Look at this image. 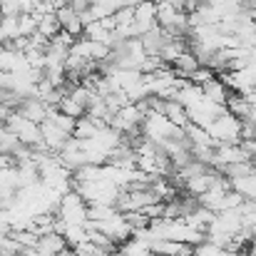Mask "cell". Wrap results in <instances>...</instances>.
I'll return each mask as SVG.
<instances>
[{"mask_svg": "<svg viewBox=\"0 0 256 256\" xmlns=\"http://www.w3.org/2000/svg\"><path fill=\"white\" fill-rule=\"evenodd\" d=\"M87 209H90V204L72 189V192H68V194L60 199L55 214H58L65 224H70V226H87V222H90Z\"/></svg>", "mask_w": 256, "mask_h": 256, "instance_id": "obj_1", "label": "cell"}, {"mask_svg": "<svg viewBox=\"0 0 256 256\" xmlns=\"http://www.w3.org/2000/svg\"><path fill=\"white\" fill-rule=\"evenodd\" d=\"M206 132L212 134L216 144H242V120H236L229 112H222L206 127Z\"/></svg>", "mask_w": 256, "mask_h": 256, "instance_id": "obj_2", "label": "cell"}, {"mask_svg": "<svg viewBox=\"0 0 256 256\" xmlns=\"http://www.w3.org/2000/svg\"><path fill=\"white\" fill-rule=\"evenodd\" d=\"M154 28H160L157 25V5L150 2V0H142L134 8V30H137V38L147 35Z\"/></svg>", "mask_w": 256, "mask_h": 256, "instance_id": "obj_3", "label": "cell"}, {"mask_svg": "<svg viewBox=\"0 0 256 256\" xmlns=\"http://www.w3.org/2000/svg\"><path fill=\"white\" fill-rule=\"evenodd\" d=\"M50 110H52V107H50L48 102H42L40 97H28V100H22L20 107H18V112H20L25 120L35 122V124H42V122L48 120Z\"/></svg>", "mask_w": 256, "mask_h": 256, "instance_id": "obj_4", "label": "cell"}, {"mask_svg": "<svg viewBox=\"0 0 256 256\" xmlns=\"http://www.w3.org/2000/svg\"><path fill=\"white\" fill-rule=\"evenodd\" d=\"M58 20H60L62 30H68L72 38H78V40H80V38L85 35V22H82L80 12H78L72 5H68V8L58 10Z\"/></svg>", "mask_w": 256, "mask_h": 256, "instance_id": "obj_5", "label": "cell"}, {"mask_svg": "<svg viewBox=\"0 0 256 256\" xmlns=\"http://www.w3.org/2000/svg\"><path fill=\"white\" fill-rule=\"evenodd\" d=\"M40 256H60L65 254V252H70V244L65 242V236L62 234H45V236H40V242H38V246H35Z\"/></svg>", "mask_w": 256, "mask_h": 256, "instance_id": "obj_6", "label": "cell"}, {"mask_svg": "<svg viewBox=\"0 0 256 256\" xmlns=\"http://www.w3.org/2000/svg\"><path fill=\"white\" fill-rule=\"evenodd\" d=\"M162 114L170 120L174 127H179V130H184V132L192 127L186 107H184L182 102H176V100H164V112H162Z\"/></svg>", "mask_w": 256, "mask_h": 256, "instance_id": "obj_7", "label": "cell"}, {"mask_svg": "<svg viewBox=\"0 0 256 256\" xmlns=\"http://www.w3.org/2000/svg\"><path fill=\"white\" fill-rule=\"evenodd\" d=\"M226 112H229V114H234L236 120L246 122V120L254 114V107L249 104V100H246L244 94H239V92H232V97L226 100Z\"/></svg>", "mask_w": 256, "mask_h": 256, "instance_id": "obj_8", "label": "cell"}, {"mask_svg": "<svg viewBox=\"0 0 256 256\" xmlns=\"http://www.w3.org/2000/svg\"><path fill=\"white\" fill-rule=\"evenodd\" d=\"M202 90H204V97H206V100H212L214 104H222V107H226V100L232 97V90L224 85L219 78L212 80V82H206Z\"/></svg>", "mask_w": 256, "mask_h": 256, "instance_id": "obj_9", "label": "cell"}, {"mask_svg": "<svg viewBox=\"0 0 256 256\" xmlns=\"http://www.w3.org/2000/svg\"><path fill=\"white\" fill-rule=\"evenodd\" d=\"M38 18V32H42L45 38H58L62 32V25L58 20V12H48V15H35Z\"/></svg>", "mask_w": 256, "mask_h": 256, "instance_id": "obj_10", "label": "cell"}, {"mask_svg": "<svg viewBox=\"0 0 256 256\" xmlns=\"http://www.w3.org/2000/svg\"><path fill=\"white\" fill-rule=\"evenodd\" d=\"M15 38H20V15L18 18H2L0 20V42L10 45Z\"/></svg>", "mask_w": 256, "mask_h": 256, "instance_id": "obj_11", "label": "cell"}, {"mask_svg": "<svg viewBox=\"0 0 256 256\" xmlns=\"http://www.w3.org/2000/svg\"><path fill=\"white\" fill-rule=\"evenodd\" d=\"M58 110L62 112V114H68V117H72V120H82L87 114V110L80 104V102H75L70 94H65L62 100H60V104H58Z\"/></svg>", "mask_w": 256, "mask_h": 256, "instance_id": "obj_12", "label": "cell"}, {"mask_svg": "<svg viewBox=\"0 0 256 256\" xmlns=\"http://www.w3.org/2000/svg\"><path fill=\"white\" fill-rule=\"evenodd\" d=\"M120 252L124 256H147L150 254V244H147L144 239L132 236V239H127L124 244H120Z\"/></svg>", "mask_w": 256, "mask_h": 256, "instance_id": "obj_13", "label": "cell"}, {"mask_svg": "<svg viewBox=\"0 0 256 256\" xmlns=\"http://www.w3.org/2000/svg\"><path fill=\"white\" fill-rule=\"evenodd\" d=\"M100 132V127L90 120V117H82V120H78V124H75V132H72V137L75 140H80V142H85V140H92L94 134Z\"/></svg>", "mask_w": 256, "mask_h": 256, "instance_id": "obj_14", "label": "cell"}, {"mask_svg": "<svg viewBox=\"0 0 256 256\" xmlns=\"http://www.w3.org/2000/svg\"><path fill=\"white\" fill-rule=\"evenodd\" d=\"M194 256H234L229 249L219 246V244H212V242H202L194 246Z\"/></svg>", "mask_w": 256, "mask_h": 256, "instance_id": "obj_15", "label": "cell"}, {"mask_svg": "<svg viewBox=\"0 0 256 256\" xmlns=\"http://www.w3.org/2000/svg\"><path fill=\"white\" fill-rule=\"evenodd\" d=\"M212 80H216V72L212 68H206V65H202L199 70H194L189 75V82H194V85H199V87H204L206 82H212Z\"/></svg>", "mask_w": 256, "mask_h": 256, "instance_id": "obj_16", "label": "cell"}, {"mask_svg": "<svg viewBox=\"0 0 256 256\" xmlns=\"http://www.w3.org/2000/svg\"><path fill=\"white\" fill-rule=\"evenodd\" d=\"M38 32V18L35 15H20V38H32Z\"/></svg>", "mask_w": 256, "mask_h": 256, "instance_id": "obj_17", "label": "cell"}, {"mask_svg": "<svg viewBox=\"0 0 256 256\" xmlns=\"http://www.w3.org/2000/svg\"><path fill=\"white\" fill-rule=\"evenodd\" d=\"M42 0H20V15H35Z\"/></svg>", "mask_w": 256, "mask_h": 256, "instance_id": "obj_18", "label": "cell"}, {"mask_svg": "<svg viewBox=\"0 0 256 256\" xmlns=\"http://www.w3.org/2000/svg\"><path fill=\"white\" fill-rule=\"evenodd\" d=\"M42 2H45V5H48V8H52V10H55V12H58V10H62V8H68V5H70V0H42Z\"/></svg>", "mask_w": 256, "mask_h": 256, "instance_id": "obj_19", "label": "cell"}, {"mask_svg": "<svg viewBox=\"0 0 256 256\" xmlns=\"http://www.w3.org/2000/svg\"><path fill=\"white\" fill-rule=\"evenodd\" d=\"M70 5H72L78 12H82V10H87V8L92 5V0H70Z\"/></svg>", "mask_w": 256, "mask_h": 256, "instance_id": "obj_20", "label": "cell"}, {"mask_svg": "<svg viewBox=\"0 0 256 256\" xmlns=\"http://www.w3.org/2000/svg\"><path fill=\"white\" fill-rule=\"evenodd\" d=\"M107 256H124V254H122V252L117 249V252H112V254H107Z\"/></svg>", "mask_w": 256, "mask_h": 256, "instance_id": "obj_21", "label": "cell"}, {"mask_svg": "<svg viewBox=\"0 0 256 256\" xmlns=\"http://www.w3.org/2000/svg\"><path fill=\"white\" fill-rule=\"evenodd\" d=\"M0 20H2V0H0Z\"/></svg>", "mask_w": 256, "mask_h": 256, "instance_id": "obj_22", "label": "cell"}, {"mask_svg": "<svg viewBox=\"0 0 256 256\" xmlns=\"http://www.w3.org/2000/svg\"><path fill=\"white\" fill-rule=\"evenodd\" d=\"M150 2H154V5H160V2H162V0H150Z\"/></svg>", "mask_w": 256, "mask_h": 256, "instance_id": "obj_23", "label": "cell"}, {"mask_svg": "<svg viewBox=\"0 0 256 256\" xmlns=\"http://www.w3.org/2000/svg\"><path fill=\"white\" fill-rule=\"evenodd\" d=\"M2 50H5V45H2V42H0V52H2Z\"/></svg>", "mask_w": 256, "mask_h": 256, "instance_id": "obj_24", "label": "cell"}]
</instances>
